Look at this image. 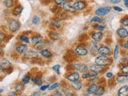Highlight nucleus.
<instances>
[{
  "label": "nucleus",
  "instance_id": "49",
  "mask_svg": "<svg viewBox=\"0 0 128 96\" xmlns=\"http://www.w3.org/2000/svg\"><path fill=\"white\" fill-rule=\"evenodd\" d=\"M53 95L54 96H62V94H61V92H59V91H56L54 93H53Z\"/></svg>",
  "mask_w": 128,
  "mask_h": 96
},
{
  "label": "nucleus",
  "instance_id": "20",
  "mask_svg": "<svg viewBox=\"0 0 128 96\" xmlns=\"http://www.w3.org/2000/svg\"><path fill=\"white\" fill-rule=\"evenodd\" d=\"M98 49L97 47V44H96L94 42H92L90 43V51L91 52V54H95L98 52Z\"/></svg>",
  "mask_w": 128,
  "mask_h": 96
},
{
  "label": "nucleus",
  "instance_id": "41",
  "mask_svg": "<svg viewBox=\"0 0 128 96\" xmlns=\"http://www.w3.org/2000/svg\"><path fill=\"white\" fill-rule=\"evenodd\" d=\"M94 28H95V29L98 30L99 31H103V30H104V26H102L101 25H96L94 26Z\"/></svg>",
  "mask_w": 128,
  "mask_h": 96
},
{
  "label": "nucleus",
  "instance_id": "50",
  "mask_svg": "<svg viewBox=\"0 0 128 96\" xmlns=\"http://www.w3.org/2000/svg\"><path fill=\"white\" fill-rule=\"evenodd\" d=\"M97 79H98V78L97 77H94V78H91V79L90 80V81L91 82H95V81H97Z\"/></svg>",
  "mask_w": 128,
  "mask_h": 96
},
{
  "label": "nucleus",
  "instance_id": "24",
  "mask_svg": "<svg viewBox=\"0 0 128 96\" xmlns=\"http://www.w3.org/2000/svg\"><path fill=\"white\" fill-rule=\"evenodd\" d=\"M49 38L54 40V41H56V40H58L60 38V35L55 33V32H50V33H49Z\"/></svg>",
  "mask_w": 128,
  "mask_h": 96
},
{
  "label": "nucleus",
  "instance_id": "31",
  "mask_svg": "<svg viewBox=\"0 0 128 96\" xmlns=\"http://www.w3.org/2000/svg\"><path fill=\"white\" fill-rule=\"evenodd\" d=\"M30 80V78L29 75H24L22 78V82L23 84H27V83H29Z\"/></svg>",
  "mask_w": 128,
  "mask_h": 96
},
{
  "label": "nucleus",
  "instance_id": "55",
  "mask_svg": "<svg viewBox=\"0 0 128 96\" xmlns=\"http://www.w3.org/2000/svg\"><path fill=\"white\" fill-rule=\"evenodd\" d=\"M2 91H3V90H2V89H0V94H1Z\"/></svg>",
  "mask_w": 128,
  "mask_h": 96
},
{
  "label": "nucleus",
  "instance_id": "39",
  "mask_svg": "<svg viewBox=\"0 0 128 96\" xmlns=\"http://www.w3.org/2000/svg\"><path fill=\"white\" fill-rule=\"evenodd\" d=\"M121 72L122 74H128V65H126L122 66V68L121 69Z\"/></svg>",
  "mask_w": 128,
  "mask_h": 96
},
{
  "label": "nucleus",
  "instance_id": "26",
  "mask_svg": "<svg viewBox=\"0 0 128 96\" xmlns=\"http://www.w3.org/2000/svg\"><path fill=\"white\" fill-rule=\"evenodd\" d=\"M104 91H105V90H104L103 86H98L94 94L97 95V96H101V95H102L104 94Z\"/></svg>",
  "mask_w": 128,
  "mask_h": 96
},
{
  "label": "nucleus",
  "instance_id": "45",
  "mask_svg": "<svg viewBox=\"0 0 128 96\" xmlns=\"http://www.w3.org/2000/svg\"><path fill=\"white\" fill-rule=\"evenodd\" d=\"M48 87H49V85L42 86H41V88H40V90H41L42 91H44V90H46V89H48Z\"/></svg>",
  "mask_w": 128,
  "mask_h": 96
},
{
  "label": "nucleus",
  "instance_id": "13",
  "mask_svg": "<svg viewBox=\"0 0 128 96\" xmlns=\"http://www.w3.org/2000/svg\"><path fill=\"white\" fill-rule=\"evenodd\" d=\"M28 47L26 44H20V45L16 46V51L18 52L19 54H24L27 51Z\"/></svg>",
  "mask_w": 128,
  "mask_h": 96
},
{
  "label": "nucleus",
  "instance_id": "56",
  "mask_svg": "<svg viewBox=\"0 0 128 96\" xmlns=\"http://www.w3.org/2000/svg\"><path fill=\"white\" fill-rule=\"evenodd\" d=\"M2 48H1V47H0V54H1V53H2Z\"/></svg>",
  "mask_w": 128,
  "mask_h": 96
},
{
  "label": "nucleus",
  "instance_id": "43",
  "mask_svg": "<svg viewBox=\"0 0 128 96\" xmlns=\"http://www.w3.org/2000/svg\"><path fill=\"white\" fill-rule=\"evenodd\" d=\"M5 34H4L3 33H1V32H0V42H1L2 41H3L4 40V38H5Z\"/></svg>",
  "mask_w": 128,
  "mask_h": 96
},
{
  "label": "nucleus",
  "instance_id": "7",
  "mask_svg": "<svg viewBox=\"0 0 128 96\" xmlns=\"http://www.w3.org/2000/svg\"><path fill=\"white\" fill-rule=\"evenodd\" d=\"M110 48L106 46H101L98 49V53L101 55H109L110 54Z\"/></svg>",
  "mask_w": 128,
  "mask_h": 96
},
{
  "label": "nucleus",
  "instance_id": "15",
  "mask_svg": "<svg viewBox=\"0 0 128 96\" xmlns=\"http://www.w3.org/2000/svg\"><path fill=\"white\" fill-rule=\"evenodd\" d=\"M71 87H72V89H73V90L78 91V90H80L82 89V82H80V81L77 80V81H74V82H71Z\"/></svg>",
  "mask_w": 128,
  "mask_h": 96
},
{
  "label": "nucleus",
  "instance_id": "6",
  "mask_svg": "<svg viewBox=\"0 0 128 96\" xmlns=\"http://www.w3.org/2000/svg\"><path fill=\"white\" fill-rule=\"evenodd\" d=\"M89 70L90 71H93V72H95V73L98 74V73H102V72L104 70V66L95 63V64H94V65H91L89 67Z\"/></svg>",
  "mask_w": 128,
  "mask_h": 96
},
{
  "label": "nucleus",
  "instance_id": "27",
  "mask_svg": "<svg viewBox=\"0 0 128 96\" xmlns=\"http://www.w3.org/2000/svg\"><path fill=\"white\" fill-rule=\"evenodd\" d=\"M14 88H15L16 91H18V92H19V93H21V92H22L24 90V89H25V86H24L22 84L18 83V84H16V85H15Z\"/></svg>",
  "mask_w": 128,
  "mask_h": 96
},
{
  "label": "nucleus",
  "instance_id": "52",
  "mask_svg": "<svg viewBox=\"0 0 128 96\" xmlns=\"http://www.w3.org/2000/svg\"><path fill=\"white\" fill-rule=\"evenodd\" d=\"M8 95H9V96H10V95H14V96H16V95H17V94H16L15 92H10V94H8Z\"/></svg>",
  "mask_w": 128,
  "mask_h": 96
},
{
  "label": "nucleus",
  "instance_id": "54",
  "mask_svg": "<svg viewBox=\"0 0 128 96\" xmlns=\"http://www.w3.org/2000/svg\"><path fill=\"white\" fill-rule=\"evenodd\" d=\"M124 5L126 7H128V2H124Z\"/></svg>",
  "mask_w": 128,
  "mask_h": 96
},
{
  "label": "nucleus",
  "instance_id": "17",
  "mask_svg": "<svg viewBox=\"0 0 128 96\" xmlns=\"http://www.w3.org/2000/svg\"><path fill=\"white\" fill-rule=\"evenodd\" d=\"M39 54H41V56H42V57L45 58H50L51 56H52L51 52L49 50H48V49H45V48L40 50Z\"/></svg>",
  "mask_w": 128,
  "mask_h": 96
},
{
  "label": "nucleus",
  "instance_id": "14",
  "mask_svg": "<svg viewBox=\"0 0 128 96\" xmlns=\"http://www.w3.org/2000/svg\"><path fill=\"white\" fill-rule=\"evenodd\" d=\"M63 10L65 11L69 12V13H73V12L75 11V9L74 8L73 5H71L70 2H65L63 4Z\"/></svg>",
  "mask_w": 128,
  "mask_h": 96
},
{
  "label": "nucleus",
  "instance_id": "35",
  "mask_svg": "<svg viewBox=\"0 0 128 96\" xmlns=\"http://www.w3.org/2000/svg\"><path fill=\"white\" fill-rule=\"evenodd\" d=\"M118 51H119L118 46V45H116V46H115L114 51V59H117L118 55Z\"/></svg>",
  "mask_w": 128,
  "mask_h": 96
},
{
  "label": "nucleus",
  "instance_id": "36",
  "mask_svg": "<svg viewBox=\"0 0 128 96\" xmlns=\"http://www.w3.org/2000/svg\"><path fill=\"white\" fill-rule=\"evenodd\" d=\"M40 22V18L39 17H38V16H34L33 18H32V22H33V24H34V25H37V24H38Z\"/></svg>",
  "mask_w": 128,
  "mask_h": 96
},
{
  "label": "nucleus",
  "instance_id": "5",
  "mask_svg": "<svg viewBox=\"0 0 128 96\" xmlns=\"http://www.w3.org/2000/svg\"><path fill=\"white\" fill-rule=\"evenodd\" d=\"M12 64L8 61V60H2L0 63V72H3L4 70H8L9 68H11Z\"/></svg>",
  "mask_w": 128,
  "mask_h": 96
},
{
  "label": "nucleus",
  "instance_id": "57",
  "mask_svg": "<svg viewBox=\"0 0 128 96\" xmlns=\"http://www.w3.org/2000/svg\"><path fill=\"white\" fill-rule=\"evenodd\" d=\"M124 2H128V0H124Z\"/></svg>",
  "mask_w": 128,
  "mask_h": 96
},
{
  "label": "nucleus",
  "instance_id": "16",
  "mask_svg": "<svg viewBox=\"0 0 128 96\" xmlns=\"http://www.w3.org/2000/svg\"><path fill=\"white\" fill-rule=\"evenodd\" d=\"M116 80L118 83H125L128 82V74H119L117 76Z\"/></svg>",
  "mask_w": 128,
  "mask_h": 96
},
{
  "label": "nucleus",
  "instance_id": "48",
  "mask_svg": "<svg viewBox=\"0 0 128 96\" xmlns=\"http://www.w3.org/2000/svg\"><path fill=\"white\" fill-rule=\"evenodd\" d=\"M106 78H111L112 77H113V74L111 73V72H108V73H106Z\"/></svg>",
  "mask_w": 128,
  "mask_h": 96
},
{
  "label": "nucleus",
  "instance_id": "51",
  "mask_svg": "<svg viewBox=\"0 0 128 96\" xmlns=\"http://www.w3.org/2000/svg\"><path fill=\"white\" fill-rule=\"evenodd\" d=\"M32 95H33V96H39L40 93H38V92H34V93L32 94Z\"/></svg>",
  "mask_w": 128,
  "mask_h": 96
},
{
  "label": "nucleus",
  "instance_id": "42",
  "mask_svg": "<svg viewBox=\"0 0 128 96\" xmlns=\"http://www.w3.org/2000/svg\"><path fill=\"white\" fill-rule=\"evenodd\" d=\"M66 13H61L59 14V16H58V18L59 19H64V18H66Z\"/></svg>",
  "mask_w": 128,
  "mask_h": 96
},
{
  "label": "nucleus",
  "instance_id": "53",
  "mask_svg": "<svg viewBox=\"0 0 128 96\" xmlns=\"http://www.w3.org/2000/svg\"><path fill=\"white\" fill-rule=\"evenodd\" d=\"M125 58V60H126V61H128V53L125 55V58Z\"/></svg>",
  "mask_w": 128,
  "mask_h": 96
},
{
  "label": "nucleus",
  "instance_id": "37",
  "mask_svg": "<svg viewBox=\"0 0 128 96\" xmlns=\"http://www.w3.org/2000/svg\"><path fill=\"white\" fill-rule=\"evenodd\" d=\"M53 70H54L58 74H60V65H55L52 67Z\"/></svg>",
  "mask_w": 128,
  "mask_h": 96
},
{
  "label": "nucleus",
  "instance_id": "28",
  "mask_svg": "<svg viewBox=\"0 0 128 96\" xmlns=\"http://www.w3.org/2000/svg\"><path fill=\"white\" fill-rule=\"evenodd\" d=\"M32 82H33L35 84V85H37V86H41L42 83V79L40 78H38V77L33 78H32Z\"/></svg>",
  "mask_w": 128,
  "mask_h": 96
},
{
  "label": "nucleus",
  "instance_id": "30",
  "mask_svg": "<svg viewBox=\"0 0 128 96\" xmlns=\"http://www.w3.org/2000/svg\"><path fill=\"white\" fill-rule=\"evenodd\" d=\"M14 5V1L13 0H5L4 1V6H6L7 8L12 7Z\"/></svg>",
  "mask_w": 128,
  "mask_h": 96
},
{
  "label": "nucleus",
  "instance_id": "47",
  "mask_svg": "<svg viewBox=\"0 0 128 96\" xmlns=\"http://www.w3.org/2000/svg\"><path fill=\"white\" fill-rule=\"evenodd\" d=\"M110 2L112 3V4H117V3H118V2H120L122 1V0H110Z\"/></svg>",
  "mask_w": 128,
  "mask_h": 96
},
{
  "label": "nucleus",
  "instance_id": "34",
  "mask_svg": "<svg viewBox=\"0 0 128 96\" xmlns=\"http://www.w3.org/2000/svg\"><path fill=\"white\" fill-rule=\"evenodd\" d=\"M18 39L20 40V41L22 42H24L26 43H29L30 42V39L28 37H26V36H20V37L18 38Z\"/></svg>",
  "mask_w": 128,
  "mask_h": 96
},
{
  "label": "nucleus",
  "instance_id": "32",
  "mask_svg": "<svg viewBox=\"0 0 128 96\" xmlns=\"http://www.w3.org/2000/svg\"><path fill=\"white\" fill-rule=\"evenodd\" d=\"M50 25L52 26H54L55 28H60L61 27V22L59 21H52L50 22Z\"/></svg>",
  "mask_w": 128,
  "mask_h": 96
},
{
  "label": "nucleus",
  "instance_id": "12",
  "mask_svg": "<svg viewBox=\"0 0 128 96\" xmlns=\"http://www.w3.org/2000/svg\"><path fill=\"white\" fill-rule=\"evenodd\" d=\"M91 38L95 42H100L103 38V34L101 31H96L91 34Z\"/></svg>",
  "mask_w": 128,
  "mask_h": 96
},
{
  "label": "nucleus",
  "instance_id": "19",
  "mask_svg": "<svg viewBox=\"0 0 128 96\" xmlns=\"http://www.w3.org/2000/svg\"><path fill=\"white\" fill-rule=\"evenodd\" d=\"M98 85L96 83H92L91 85H90V86L88 87L87 89V93L89 94H94L96 90H97L98 88Z\"/></svg>",
  "mask_w": 128,
  "mask_h": 96
},
{
  "label": "nucleus",
  "instance_id": "29",
  "mask_svg": "<svg viewBox=\"0 0 128 96\" xmlns=\"http://www.w3.org/2000/svg\"><path fill=\"white\" fill-rule=\"evenodd\" d=\"M90 22L101 24V23L102 22V18H100L99 17H98V16H95V17L92 18L90 19Z\"/></svg>",
  "mask_w": 128,
  "mask_h": 96
},
{
  "label": "nucleus",
  "instance_id": "22",
  "mask_svg": "<svg viewBox=\"0 0 128 96\" xmlns=\"http://www.w3.org/2000/svg\"><path fill=\"white\" fill-rule=\"evenodd\" d=\"M96 76H97V73L91 71L90 73H84L82 74V78H84V79H86V78H91L96 77Z\"/></svg>",
  "mask_w": 128,
  "mask_h": 96
},
{
  "label": "nucleus",
  "instance_id": "46",
  "mask_svg": "<svg viewBox=\"0 0 128 96\" xmlns=\"http://www.w3.org/2000/svg\"><path fill=\"white\" fill-rule=\"evenodd\" d=\"M122 46L124 48V49H126V50H128V41H126V42H124L122 45Z\"/></svg>",
  "mask_w": 128,
  "mask_h": 96
},
{
  "label": "nucleus",
  "instance_id": "3",
  "mask_svg": "<svg viewBox=\"0 0 128 96\" xmlns=\"http://www.w3.org/2000/svg\"><path fill=\"white\" fill-rule=\"evenodd\" d=\"M74 54L78 56H81V57H85L88 54V50L86 47L84 46H77L74 50Z\"/></svg>",
  "mask_w": 128,
  "mask_h": 96
},
{
  "label": "nucleus",
  "instance_id": "25",
  "mask_svg": "<svg viewBox=\"0 0 128 96\" xmlns=\"http://www.w3.org/2000/svg\"><path fill=\"white\" fill-rule=\"evenodd\" d=\"M34 46H35V49L36 50H41L44 49V48L46 47V42H38V44H36V45H34Z\"/></svg>",
  "mask_w": 128,
  "mask_h": 96
},
{
  "label": "nucleus",
  "instance_id": "33",
  "mask_svg": "<svg viewBox=\"0 0 128 96\" xmlns=\"http://www.w3.org/2000/svg\"><path fill=\"white\" fill-rule=\"evenodd\" d=\"M59 82H55L54 84H52L51 86H49V87H48V90H53L54 89H56V88H58L59 87Z\"/></svg>",
  "mask_w": 128,
  "mask_h": 96
},
{
  "label": "nucleus",
  "instance_id": "2",
  "mask_svg": "<svg viewBox=\"0 0 128 96\" xmlns=\"http://www.w3.org/2000/svg\"><path fill=\"white\" fill-rule=\"evenodd\" d=\"M8 27H9V30L11 32H16L20 27V23L18 20L16 19H11L8 22Z\"/></svg>",
  "mask_w": 128,
  "mask_h": 96
},
{
  "label": "nucleus",
  "instance_id": "18",
  "mask_svg": "<svg viewBox=\"0 0 128 96\" xmlns=\"http://www.w3.org/2000/svg\"><path fill=\"white\" fill-rule=\"evenodd\" d=\"M118 96H127L128 95V86H122L118 90Z\"/></svg>",
  "mask_w": 128,
  "mask_h": 96
},
{
  "label": "nucleus",
  "instance_id": "11",
  "mask_svg": "<svg viewBox=\"0 0 128 96\" xmlns=\"http://www.w3.org/2000/svg\"><path fill=\"white\" fill-rule=\"evenodd\" d=\"M80 78V74L78 72H74V73H71L66 77V80L69 82H74V81H77Z\"/></svg>",
  "mask_w": 128,
  "mask_h": 96
},
{
  "label": "nucleus",
  "instance_id": "4",
  "mask_svg": "<svg viewBox=\"0 0 128 96\" xmlns=\"http://www.w3.org/2000/svg\"><path fill=\"white\" fill-rule=\"evenodd\" d=\"M110 7H100L98 9H97L95 10V14H97L98 16H105L108 13L110 12Z\"/></svg>",
  "mask_w": 128,
  "mask_h": 96
},
{
  "label": "nucleus",
  "instance_id": "23",
  "mask_svg": "<svg viewBox=\"0 0 128 96\" xmlns=\"http://www.w3.org/2000/svg\"><path fill=\"white\" fill-rule=\"evenodd\" d=\"M23 10V7L21 6H16L14 9L13 10V11H12V13H13L14 15L15 16H17V15H19L20 14L22 13V11Z\"/></svg>",
  "mask_w": 128,
  "mask_h": 96
},
{
  "label": "nucleus",
  "instance_id": "44",
  "mask_svg": "<svg viewBox=\"0 0 128 96\" xmlns=\"http://www.w3.org/2000/svg\"><path fill=\"white\" fill-rule=\"evenodd\" d=\"M114 10L116 11H118V12H122V9L121 7H118V6H114Z\"/></svg>",
  "mask_w": 128,
  "mask_h": 96
},
{
  "label": "nucleus",
  "instance_id": "1",
  "mask_svg": "<svg viewBox=\"0 0 128 96\" xmlns=\"http://www.w3.org/2000/svg\"><path fill=\"white\" fill-rule=\"evenodd\" d=\"M95 63L101 65L103 66H106L110 65L111 63V59L110 58L106 57V55H100L95 58Z\"/></svg>",
  "mask_w": 128,
  "mask_h": 96
},
{
  "label": "nucleus",
  "instance_id": "40",
  "mask_svg": "<svg viewBox=\"0 0 128 96\" xmlns=\"http://www.w3.org/2000/svg\"><path fill=\"white\" fill-rule=\"evenodd\" d=\"M54 2L57 6H61L66 2V0H54Z\"/></svg>",
  "mask_w": 128,
  "mask_h": 96
},
{
  "label": "nucleus",
  "instance_id": "9",
  "mask_svg": "<svg viewBox=\"0 0 128 96\" xmlns=\"http://www.w3.org/2000/svg\"><path fill=\"white\" fill-rule=\"evenodd\" d=\"M73 6L75 10H82L86 6V3L84 1H76L73 4Z\"/></svg>",
  "mask_w": 128,
  "mask_h": 96
},
{
  "label": "nucleus",
  "instance_id": "10",
  "mask_svg": "<svg viewBox=\"0 0 128 96\" xmlns=\"http://www.w3.org/2000/svg\"><path fill=\"white\" fill-rule=\"evenodd\" d=\"M24 57L26 58H30V59H33L36 58L38 57V52L34 51V50H29L26 51L25 54H24Z\"/></svg>",
  "mask_w": 128,
  "mask_h": 96
},
{
  "label": "nucleus",
  "instance_id": "38",
  "mask_svg": "<svg viewBox=\"0 0 128 96\" xmlns=\"http://www.w3.org/2000/svg\"><path fill=\"white\" fill-rule=\"evenodd\" d=\"M121 23L124 26H128V17H125L121 20Z\"/></svg>",
  "mask_w": 128,
  "mask_h": 96
},
{
  "label": "nucleus",
  "instance_id": "8",
  "mask_svg": "<svg viewBox=\"0 0 128 96\" xmlns=\"http://www.w3.org/2000/svg\"><path fill=\"white\" fill-rule=\"evenodd\" d=\"M116 33H117V35L120 38H126L128 37V30L123 27L118 28L117 31H116Z\"/></svg>",
  "mask_w": 128,
  "mask_h": 96
},
{
  "label": "nucleus",
  "instance_id": "21",
  "mask_svg": "<svg viewBox=\"0 0 128 96\" xmlns=\"http://www.w3.org/2000/svg\"><path fill=\"white\" fill-rule=\"evenodd\" d=\"M43 39V38L42 36H34V37H32L31 38V42L32 44H34V45H36V44H38V42H42V40Z\"/></svg>",
  "mask_w": 128,
  "mask_h": 96
}]
</instances>
